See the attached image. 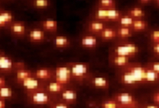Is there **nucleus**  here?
Masks as SVG:
<instances>
[{
	"label": "nucleus",
	"mask_w": 159,
	"mask_h": 108,
	"mask_svg": "<svg viewBox=\"0 0 159 108\" xmlns=\"http://www.w3.org/2000/svg\"><path fill=\"white\" fill-rule=\"evenodd\" d=\"M71 77L72 79L77 81H83L89 75V67L88 64L85 63H72L70 64Z\"/></svg>",
	"instance_id": "nucleus-1"
},
{
	"label": "nucleus",
	"mask_w": 159,
	"mask_h": 108,
	"mask_svg": "<svg viewBox=\"0 0 159 108\" xmlns=\"http://www.w3.org/2000/svg\"><path fill=\"white\" fill-rule=\"evenodd\" d=\"M28 100L33 105H47L51 102V95L42 89L27 92Z\"/></svg>",
	"instance_id": "nucleus-2"
},
{
	"label": "nucleus",
	"mask_w": 159,
	"mask_h": 108,
	"mask_svg": "<svg viewBox=\"0 0 159 108\" xmlns=\"http://www.w3.org/2000/svg\"><path fill=\"white\" fill-rule=\"evenodd\" d=\"M95 18L98 20L104 21H117L121 18V12L115 9L107 10V9H99L95 13Z\"/></svg>",
	"instance_id": "nucleus-3"
},
{
	"label": "nucleus",
	"mask_w": 159,
	"mask_h": 108,
	"mask_svg": "<svg viewBox=\"0 0 159 108\" xmlns=\"http://www.w3.org/2000/svg\"><path fill=\"white\" fill-rule=\"evenodd\" d=\"M139 52V48L134 43H122L115 47L114 49V55H120V56H126V57H133L136 55Z\"/></svg>",
	"instance_id": "nucleus-4"
},
{
	"label": "nucleus",
	"mask_w": 159,
	"mask_h": 108,
	"mask_svg": "<svg viewBox=\"0 0 159 108\" xmlns=\"http://www.w3.org/2000/svg\"><path fill=\"white\" fill-rule=\"evenodd\" d=\"M116 102L124 107H133V106H139L137 100L134 98L133 95L128 92L117 93L113 97Z\"/></svg>",
	"instance_id": "nucleus-5"
},
{
	"label": "nucleus",
	"mask_w": 159,
	"mask_h": 108,
	"mask_svg": "<svg viewBox=\"0 0 159 108\" xmlns=\"http://www.w3.org/2000/svg\"><path fill=\"white\" fill-rule=\"evenodd\" d=\"M55 81L64 85L69 84L72 79L70 67L66 66V65L58 66L55 71Z\"/></svg>",
	"instance_id": "nucleus-6"
},
{
	"label": "nucleus",
	"mask_w": 159,
	"mask_h": 108,
	"mask_svg": "<svg viewBox=\"0 0 159 108\" xmlns=\"http://www.w3.org/2000/svg\"><path fill=\"white\" fill-rule=\"evenodd\" d=\"M126 68L133 74L137 84L146 82V68H143L139 64H129Z\"/></svg>",
	"instance_id": "nucleus-7"
},
{
	"label": "nucleus",
	"mask_w": 159,
	"mask_h": 108,
	"mask_svg": "<svg viewBox=\"0 0 159 108\" xmlns=\"http://www.w3.org/2000/svg\"><path fill=\"white\" fill-rule=\"evenodd\" d=\"M20 84L26 89L27 92L36 91V90H39L42 89V85H41L40 80L37 79L34 76L26 78V80L20 82Z\"/></svg>",
	"instance_id": "nucleus-8"
},
{
	"label": "nucleus",
	"mask_w": 159,
	"mask_h": 108,
	"mask_svg": "<svg viewBox=\"0 0 159 108\" xmlns=\"http://www.w3.org/2000/svg\"><path fill=\"white\" fill-rule=\"evenodd\" d=\"M61 97L63 102L67 104H73L76 103L78 100V94L74 89H66L61 93Z\"/></svg>",
	"instance_id": "nucleus-9"
},
{
	"label": "nucleus",
	"mask_w": 159,
	"mask_h": 108,
	"mask_svg": "<svg viewBox=\"0 0 159 108\" xmlns=\"http://www.w3.org/2000/svg\"><path fill=\"white\" fill-rule=\"evenodd\" d=\"M124 71H122V73H120V82L124 85H136L137 83L134 78L133 74L130 73V71L126 67Z\"/></svg>",
	"instance_id": "nucleus-10"
},
{
	"label": "nucleus",
	"mask_w": 159,
	"mask_h": 108,
	"mask_svg": "<svg viewBox=\"0 0 159 108\" xmlns=\"http://www.w3.org/2000/svg\"><path fill=\"white\" fill-rule=\"evenodd\" d=\"M14 63L12 59L5 55H0V71L9 72L13 69Z\"/></svg>",
	"instance_id": "nucleus-11"
},
{
	"label": "nucleus",
	"mask_w": 159,
	"mask_h": 108,
	"mask_svg": "<svg viewBox=\"0 0 159 108\" xmlns=\"http://www.w3.org/2000/svg\"><path fill=\"white\" fill-rule=\"evenodd\" d=\"M91 84L92 85L97 88V89H108L109 88V80H107V78L105 77H101V76H96L92 79L91 80Z\"/></svg>",
	"instance_id": "nucleus-12"
},
{
	"label": "nucleus",
	"mask_w": 159,
	"mask_h": 108,
	"mask_svg": "<svg viewBox=\"0 0 159 108\" xmlns=\"http://www.w3.org/2000/svg\"><path fill=\"white\" fill-rule=\"evenodd\" d=\"M34 76L40 80H49L53 76H55V73L52 70L49 69H39L35 72Z\"/></svg>",
	"instance_id": "nucleus-13"
},
{
	"label": "nucleus",
	"mask_w": 159,
	"mask_h": 108,
	"mask_svg": "<svg viewBox=\"0 0 159 108\" xmlns=\"http://www.w3.org/2000/svg\"><path fill=\"white\" fill-rule=\"evenodd\" d=\"M97 43L98 41L96 37L91 35H85L81 40V45L85 48H90V49L95 48Z\"/></svg>",
	"instance_id": "nucleus-14"
},
{
	"label": "nucleus",
	"mask_w": 159,
	"mask_h": 108,
	"mask_svg": "<svg viewBox=\"0 0 159 108\" xmlns=\"http://www.w3.org/2000/svg\"><path fill=\"white\" fill-rule=\"evenodd\" d=\"M65 86L66 85L60 84L57 81H52L49 83V85L46 86V89L49 94H59L66 89Z\"/></svg>",
	"instance_id": "nucleus-15"
},
{
	"label": "nucleus",
	"mask_w": 159,
	"mask_h": 108,
	"mask_svg": "<svg viewBox=\"0 0 159 108\" xmlns=\"http://www.w3.org/2000/svg\"><path fill=\"white\" fill-rule=\"evenodd\" d=\"M111 62L116 67L124 68L129 64V57H126V56L114 55Z\"/></svg>",
	"instance_id": "nucleus-16"
},
{
	"label": "nucleus",
	"mask_w": 159,
	"mask_h": 108,
	"mask_svg": "<svg viewBox=\"0 0 159 108\" xmlns=\"http://www.w3.org/2000/svg\"><path fill=\"white\" fill-rule=\"evenodd\" d=\"M29 38L33 42H41L45 38V33L39 29H34L30 31Z\"/></svg>",
	"instance_id": "nucleus-17"
},
{
	"label": "nucleus",
	"mask_w": 159,
	"mask_h": 108,
	"mask_svg": "<svg viewBox=\"0 0 159 108\" xmlns=\"http://www.w3.org/2000/svg\"><path fill=\"white\" fill-rule=\"evenodd\" d=\"M100 35L103 40L109 41V40H112L116 36H117V31H115L114 29L110 28V27H105L104 30L100 33Z\"/></svg>",
	"instance_id": "nucleus-18"
},
{
	"label": "nucleus",
	"mask_w": 159,
	"mask_h": 108,
	"mask_svg": "<svg viewBox=\"0 0 159 108\" xmlns=\"http://www.w3.org/2000/svg\"><path fill=\"white\" fill-rule=\"evenodd\" d=\"M43 28L47 31L55 32L58 29V22L54 19H47L43 22Z\"/></svg>",
	"instance_id": "nucleus-19"
},
{
	"label": "nucleus",
	"mask_w": 159,
	"mask_h": 108,
	"mask_svg": "<svg viewBox=\"0 0 159 108\" xmlns=\"http://www.w3.org/2000/svg\"><path fill=\"white\" fill-rule=\"evenodd\" d=\"M10 30L13 32L15 35H22L25 34L26 31V27L25 25L21 22H16L11 25L10 26Z\"/></svg>",
	"instance_id": "nucleus-20"
},
{
	"label": "nucleus",
	"mask_w": 159,
	"mask_h": 108,
	"mask_svg": "<svg viewBox=\"0 0 159 108\" xmlns=\"http://www.w3.org/2000/svg\"><path fill=\"white\" fill-rule=\"evenodd\" d=\"M159 80V73L152 69H146V82L153 83Z\"/></svg>",
	"instance_id": "nucleus-21"
},
{
	"label": "nucleus",
	"mask_w": 159,
	"mask_h": 108,
	"mask_svg": "<svg viewBox=\"0 0 159 108\" xmlns=\"http://www.w3.org/2000/svg\"><path fill=\"white\" fill-rule=\"evenodd\" d=\"M70 44V41L66 36L64 35H57L55 39V45L56 48H63L68 47Z\"/></svg>",
	"instance_id": "nucleus-22"
},
{
	"label": "nucleus",
	"mask_w": 159,
	"mask_h": 108,
	"mask_svg": "<svg viewBox=\"0 0 159 108\" xmlns=\"http://www.w3.org/2000/svg\"><path fill=\"white\" fill-rule=\"evenodd\" d=\"M105 28V25L101 21H93L89 25V31L91 33H101Z\"/></svg>",
	"instance_id": "nucleus-23"
},
{
	"label": "nucleus",
	"mask_w": 159,
	"mask_h": 108,
	"mask_svg": "<svg viewBox=\"0 0 159 108\" xmlns=\"http://www.w3.org/2000/svg\"><path fill=\"white\" fill-rule=\"evenodd\" d=\"M33 76V73L30 70L25 69H20L16 72V80L18 82H21L22 80H26V78Z\"/></svg>",
	"instance_id": "nucleus-24"
},
{
	"label": "nucleus",
	"mask_w": 159,
	"mask_h": 108,
	"mask_svg": "<svg viewBox=\"0 0 159 108\" xmlns=\"http://www.w3.org/2000/svg\"><path fill=\"white\" fill-rule=\"evenodd\" d=\"M117 36L122 39H126L132 35V30L127 26H121L117 31Z\"/></svg>",
	"instance_id": "nucleus-25"
},
{
	"label": "nucleus",
	"mask_w": 159,
	"mask_h": 108,
	"mask_svg": "<svg viewBox=\"0 0 159 108\" xmlns=\"http://www.w3.org/2000/svg\"><path fill=\"white\" fill-rule=\"evenodd\" d=\"M131 27L135 31H141L147 27V24L142 19H136V20H134L133 25Z\"/></svg>",
	"instance_id": "nucleus-26"
},
{
	"label": "nucleus",
	"mask_w": 159,
	"mask_h": 108,
	"mask_svg": "<svg viewBox=\"0 0 159 108\" xmlns=\"http://www.w3.org/2000/svg\"><path fill=\"white\" fill-rule=\"evenodd\" d=\"M13 95V90L9 86H3L0 88V98L1 99H8L12 97Z\"/></svg>",
	"instance_id": "nucleus-27"
},
{
	"label": "nucleus",
	"mask_w": 159,
	"mask_h": 108,
	"mask_svg": "<svg viewBox=\"0 0 159 108\" xmlns=\"http://www.w3.org/2000/svg\"><path fill=\"white\" fill-rule=\"evenodd\" d=\"M120 105L114 98L106 100L101 103V108H119Z\"/></svg>",
	"instance_id": "nucleus-28"
},
{
	"label": "nucleus",
	"mask_w": 159,
	"mask_h": 108,
	"mask_svg": "<svg viewBox=\"0 0 159 108\" xmlns=\"http://www.w3.org/2000/svg\"><path fill=\"white\" fill-rule=\"evenodd\" d=\"M129 15L133 19L134 18H141L143 16H145V11L139 7H135L129 11Z\"/></svg>",
	"instance_id": "nucleus-29"
},
{
	"label": "nucleus",
	"mask_w": 159,
	"mask_h": 108,
	"mask_svg": "<svg viewBox=\"0 0 159 108\" xmlns=\"http://www.w3.org/2000/svg\"><path fill=\"white\" fill-rule=\"evenodd\" d=\"M99 4L102 9L111 10V9H115L116 1L115 0H99Z\"/></svg>",
	"instance_id": "nucleus-30"
},
{
	"label": "nucleus",
	"mask_w": 159,
	"mask_h": 108,
	"mask_svg": "<svg viewBox=\"0 0 159 108\" xmlns=\"http://www.w3.org/2000/svg\"><path fill=\"white\" fill-rule=\"evenodd\" d=\"M134 19L130 17L129 15L128 16H121V18L119 19V24L121 25V26H127V27H129V26H132L133 25V22Z\"/></svg>",
	"instance_id": "nucleus-31"
},
{
	"label": "nucleus",
	"mask_w": 159,
	"mask_h": 108,
	"mask_svg": "<svg viewBox=\"0 0 159 108\" xmlns=\"http://www.w3.org/2000/svg\"><path fill=\"white\" fill-rule=\"evenodd\" d=\"M33 4L38 9H46L49 7V0H34Z\"/></svg>",
	"instance_id": "nucleus-32"
},
{
	"label": "nucleus",
	"mask_w": 159,
	"mask_h": 108,
	"mask_svg": "<svg viewBox=\"0 0 159 108\" xmlns=\"http://www.w3.org/2000/svg\"><path fill=\"white\" fill-rule=\"evenodd\" d=\"M0 14H1V15L3 16V19L5 20V22L7 24H10V23L12 22L13 15L10 12H9V11H2V12H0Z\"/></svg>",
	"instance_id": "nucleus-33"
},
{
	"label": "nucleus",
	"mask_w": 159,
	"mask_h": 108,
	"mask_svg": "<svg viewBox=\"0 0 159 108\" xmlns=\"http://www.w3.org/2000/svg\"><path fill=\"white\" fill-rule=\"evenodd\" d=\"M151 39H152L154 42L159 43V30L152 31V35H151Z\"/></svg>",
	"instance_id": "nucleus-34"
},
{
	"label": "nucleus",
	"mask_w": 159,
	"mask_h": 108,
	"mask_svg": "<svg viewBox=\"0 0 159 108\" xmlns=\"http://www.w3.org/2000/svg\"><path fill=\"white\" fill-rule=\"evenodd\" d=\"M51 108H69V106L67 103H65V102H58L52 105Z\"/></svg>",
	"instance_id": "nucleus-35"
},
{
	"label": "nucleus",
	"mask_w": 159,
	"mask_h": 108,
	"mask_svg": "<svg viewBox=\"0 0 159 108\" xmlns=\"http://www.w3.org/2000/svg\"><path fill=\"white\" fill-rule=\"evenodd\" d=\"M150 69H152L154 71H156L157 73H159V63H154L151 65Z\"/></svg>",
	"instance_id": "nucleus-36"
},
{
	"label": "nucleus",
	"mask_w": 159,
	"mask_h": 108,
	"mask_svg": "<svg viewBox=\"0 0 159 108\" xmlns=\"http://www.w3.org/2000/svg\"><path fill=\"white\" fill-rule=\"evenodd\" d=\"M152 100H153V102H155L156 104L159 105V92L156 93V94H154V95H153Z\"/></svg>",
	"instance_id": "nucleus-37"
},
{
	"label": "nucleus",
	"mask_w": 159,
	"mask_h": 108,
	"mask_svg": "<svg viewBox=\"0 0 159 108\" xmlns=\"http://www.w3.org/2000/svg\"><path fill=\"white\" fill-rule=\"evenodd\" d=\"M6 25H7V23L5 22V20L3 19V16L1 15V14H0V27H1V26H6Z\"/></svg>",
	"instance_id": "nucleus-38"
},
{
	"label": "nucleus",
	"mask_w": 159,
	"mask_h": 108,
	"mask_svg": "<svg viewBox=\"0 0 159 108\" xmlns=\"http://www.w3.org/2000/svg\"><path fill=\"white\" fill-rule=\"evenodd\" d=\"M153 51L157 54H159V43H156V45L153 47Z\"/></svg>",
	"instance_id": "nucleus-39"
},
{
	"label": "nucleus",
	"mask_w": 159,
	"mask_h": 108,
	"mask_svg": "<svg viewBox=\"0 0 159 108\" xmlns=\"http://www.w3.org/2000/svg\"><path fill=\"white\" fill-rule=\"evenodd\" d=\"M0 108H6V103L3 99L0 98Z\"/></svg>",
	"instance_id": "nucleus-40"
},
{
	"label": "nucleus",
	"mask_w": 159,
	"mask_h": 108,
	"mask_svg": "<svg viewBox=\"0 0 159 108\" xmlns=\"http://www.w3.org/2000/svg\"><path fill=\"white\" fill-rule=\"evenodd\" d=\"M5 85H6V81H5V80L3 78H2V77H0V88Z\"/></svg>",
	"instance_id": "nucleus-41"
},
{
	"label": "nucleus",
	"mask_w": 159,
	"mask_h": 108,
	"mask_svg": "<svg viewBox=\"0 0 159 108\" xmlns=\"http://www.w3.org/2000/svg\"><path fill=\"white\" fill-rule=\"evenodd\" d=\"M145 108H159V106L157 104V105H147L146 106Z\"/></svg>",
	"instance_id": "nucleus-42"
},
{
	"label": "nucleus",
	"mask_w": 159,
	"mask_h": 108,
	"mask_svg": "<svg viewBox=\"0 0 159 108\" xmlns=\"http://www.w3.org/2000/svg\"><path fill=\"white\" fill-rule=\"evenodd\" d=\"M151 1H152V0H140V2L141 3H150Z\"/></svg>",
	"instance_id": "nucleus-43"
},
{
	"label": "nucleus",
	"mask_w": 159,
	"mask_h": 108,
	"mask_svg": "<svg viewBox=\"0 0 159 108\" xmlns=\"http://www.w3.org/2000/svg\"><path fill=\"white\" fill-rule=\"evenodd\" d=\"M119 108H140L139 106H133V107H124V106H120Z\"/></svg>",
	"instance_id": "nucleus-44"
},
{
	"label": "nucleus",
	"mask_w": 159,
	"mask_h": 108,
	"mask_svg": "<svg viewBox=\"0 0 159 108\" xmlns=\"http://www.w3.org/2000/svg\"><path fill=\"white\" fill-rule=\"evenodd\" d=\"M157 3L159 4V0H157Z\"/></svg>",
	"instance_id": "nucleus-45"
}]
</instances>
